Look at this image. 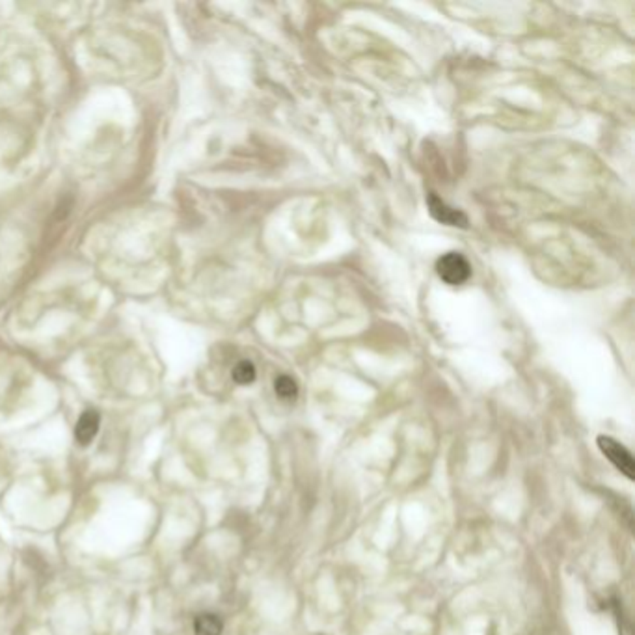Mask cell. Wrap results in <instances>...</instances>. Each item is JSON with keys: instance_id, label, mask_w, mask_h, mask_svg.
<instances>
[{"instance_id": "cell-7", "label": "cell", "mask_w": 635, "mask_h": 635, "mask_svg": "<svg viewBox=\"0 0 635 635\" xmlns=\"http://www.w3.org/2000/svg\"><path fill=\"white\" fill-rule=\"evenodd\" d=\"M256 367H253L252 362H238L233 369V380L241 386H246V384H252L256 380Z\"/></svg>"}, {"instance_id": "cell-6", "label": "cell", "mask_w": 635, "mask_h": 635, "mask_svg": "<svg viewBox=\"0 0 635 635\" xmlns=\"http://www.w3.org/2000/svg\"><path fill=\"white\" fill-rule=\"evenodd\" d=\"M274 389H276L278 397L283 399V401H293L296 397V393H298L296 382L291 377H287V374L278 377L276 382H274Z\"/></svg>"}, {"instance_id": "cell-1", "label": "cell", "mask_w": 635, "mask_h": 635, "mask_svg": "<svg viewBox=\"0 0 635 635\" xmlns=\"http://www.w3.org/2000/svg\"><path fill=\"white\" fill-rule=\"evenodd\" d=\"M436 272L447 285H462L470 280L471 267L462 253L447 252L436 261Z\"/></svg>"}, {"instance_id": "cell-5", "label": "cell", "mask_w": 635, "mask_h": 635, "mask_svg": "<svg viewBox=\"0 0 635 635\" xmlns=\"http://www.w3.org/2000/svg\"><path fill=\"white\" fill-rule=\"evenodd\" d=\"M222 634V621L214 613H201L194 621V635H220Z\"/></svg>"}, {"instance_id": "cell-3", "label": "cell", "mask_w": 635, "mask_h": 635, "mask_svg": "<svg viewBox=\"0 0 635 635\" xmlns=\"http://www.w3.org/2000/svg\"><path fill=\"white\" fill-rule=\"evenodd\" d=\"M429 211H431L432 219H436L438 222L446 224V226H455V228H468V216H466L462 211L458 209H453L444 201V199L438 198L436 194H429Z\"/></svg>"}, {"instance_id": "cell-4", "label": "cell", "mask_w": 635, "mask_h": 635, "mask_svg": "<svg viewBox=\"0 0 635 635\" xmlns=\"http://www.w3.org/2000/svg\"><path fill=\"white\" fill-rule=\"evenodd\" d=\"M99 425H101V417L95 410H88L83 416L78 417L77 427H75V440L80 444V446H88L92 444V440L95 438L99 431Z\"/></svg>"}, {"instance_id": "cell-2", "label": "cell", "mask_w": 635, "mask_h": 635, "mask_svg": "<svg viewBox=\"0 0 635 635\" xmlns=\"http://www.w3.org/2000/svg\"><path fill=\"white\" fill-rule=\"evenodd\" d=\"M598 447H600V451L615 464V468H619L628 479H634L635 477L634 458H631L630 451H628L622 444H619V441H615L609 436H600L598 438Z\"/></svg>"}]
</instances>
